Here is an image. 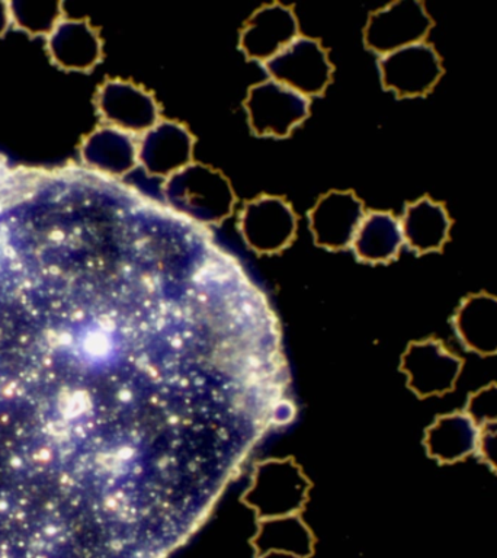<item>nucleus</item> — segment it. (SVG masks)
I'll use <instances>...</instances> for the list:
<instances>
[{"label":"nucleus","instance_id":"obj_1","mask_svg":"<svg viewBox=\"0 0 497 558\" xmlns=\"http://www.w3.org/2000/svg\"><path fill=\"white\" fill-rule=\"evenodd\" d=\"M282 335L194 262L0 282V558H166L294 422Z\"/></svg>","mask_w":497,"mask_h":558},{"label":"nucleus","instance_id":"obj_2","mask_svg":"<svg viewBox=\"0 0 497 558\" xmlns=\"http://www.w3.org/2000/svg\"><path fill=\"white\" fill-rule=\"evenodd\" d=\"M163 198L174 213L204 227L220 225L235 205L229 179L220 170L195 161L166 179Z\"/></svg>","mask_w":497,"mask_h":558},{"label":"nucleus","instance_id":"obj_3","mask_svg":"<svg viewBox=\"0 0 497 558\" xmlns=\"http://www.w3.org/2000/svg\"><path fill=\"white\" fill-rule=\"evenodd\" d=\"M310 104V98L268 78L248 89L244 109L257 137L287 138L307 120Z\"/></svg>","mask_w":497,"mask_h":558},{"label":"nucleus","instance_id":"obj_4","mask_svg":"<svg viewBox=\"0 0 497 558\" xmlns=\"http://www.w3.org/2000/svg\"><path fill=\"white\" fill-rule=\"evenodd\" d=\"M434 20L419 0H397L371 13L364 29L365 46L379 57L426 41Z\"/></svg>","mask_w":497,"mask_h":558},{"label":"nucleus","instance_id":"obj_5","mask_svg":"<svg viewBox=\"0 0 497 558\" xmlns=\"http://www.w3.org/2000/svg\"><path fill=\"white\" fill-rule=\"evenodd\" d=\"M383 87L397 98H421L435 89L444 76L439 52L423 41L379 57Z\"/></svg>","mask_w":497,"mask_h":558},{"label":"nucleus","instance_id":"obj_6","mask_svg":"<svg viewBox=\"0 0 497 558\" xmlns=\"http://www.w3.org/2000/svg\"><path fill=\"white\" fill-rule=\"evenodd\" d=\"M95 107L105 125L140 137L161 120L155 95L124 78H107L96 90Z\"/></svg>","mask_w":497,"mask_h":558},{"label":"nucleus","instance_id":"obj_7","mask_svg":"<svg viewBox=\"0 0 497 558\" xmlns=\"http://www.w3.org/2000/svg\"><path fill=\"white\" fill-rule=\"evenodd\" d=\"M264 65L269 78L305 98L325 94L334 74L326 48L317 39L303 35Z\"/></svg>","mask_w":497,"mask_h":558},{"label":"nucleus","instance_id":"obj_8","mask_svg":"<svg viewBox=\"0 0 497 558\" xmlns=\"http://www.w3.org/2000/svg\"><path fill=\"white\" fill-rule=\"evenodd\" d=\"M299 217L281 196L260 195L244 204L239 230L244 242L260 255H275L295 239Z\"/></svg>","mask_w":497,"mask_h":558},{"label":"nucleus","instance_id":"obj_9","mask_svg":"<svg viewBox=\"0 0 497 558\" xmlns=\"http://www.w3.org/2000/svg\"><path fill=\"white\" fill-rule=\"evenodd\" d=\"M461 369V357L434 338L410 343L401 357V371L408 375V386L422 399L448 395L456 388Z\"/></svg>","mask_w":497,"mask_h":558},{"label":"nucleus","instance_id":"obj_10","mask_svg":"<svg viewBox=\"0 0 497 558\" xmlns=\"http://www.w3.org/2000/svg\"><path fill=\"white\" fill-rule=\"evenodd\" d=\"M365 214L364 203L355 192H327L308 211L314 242L329 251L351 247Z\"/></svg>","mask_w":497,"mask_h":558},{"label":"nucleus","instance_id":"obj_11","mask_svg":"<svg viewBox=\"0 0 497 558\" xmlns=\"http://www.w3.org/2000/svg\"><path fill=\"white\" fill-rule=\"evenodd\" d=\"M300 37L294 9L279 2L257 9L240 34V50L247 59L272 60Z\"/></svg>","mask_w":497,"mask_h":558},{"label":"nucleus","instance_id":"obj_12","mask_svg":"<svg viewBox=\"0 0 497 558\" xmlns=\"http://www.w3.org/2000/svg\"><path fill=\"white\" fill-rule=\"evenodd\" d=\"M194 144L185 124L161 118L138 140V165L151 177L168 179L192 163Z\"/></svg>","mask_w":497,"mask_h":558},{"label":"nucleus","instance_id":"obj_13","mask_svg":"<svg viewBox=\"0 0 497 558\" xmlns=\"http://www.w3.org/2000/svg\"><path fill=\"white\" fill-rule=\"evenodd\" d=\"M47 51L57 68L89 72L102 60L104 43L89 20H61L47 37Z\"/></svg>","mask_w":497,"mask_h":558},{"label":"nucleus","instance_id":"obj_14","mask_svg":"<svg viewBox=\"0 0 497 558\" xmlns=\"http://www.w3.org/2000/svg\"><path fill=\"white\" fill-rule=\"evenodd\" d=\"M81 159L95 172L121 178L138 165V142L135 135L104 124L83 137Z\"/></svg>","mask_w":497,"mask_h":558},{"label":"nucleus","instance_id":"obj_15","mask_svg":"<svg viewBox=\"0 0 497 558\" xmlns=\"http://www.w3.org/2000/svg\"><path fill=\"white\" fill-rule=\"evenodd\" d=\"M400 225L405 246L416 255H427L443 251L451 235L452 218L445 204L425 195L405 205Z\"/></svg>","mask_w":497,"mask_h":558},{"label":"nucleus","instance_id":"obj_16","mask_svg":"<svg viewBox=\"0 0 497 558\" xmlns=\"http://www.w3.org/2000/svg\"><path fill=\"white\" fill-rule=\"evenodd\" d=\"M452 327L469 351L497 355V295L477 292L465 296L453 313Z\"/></svg>","mask_w":497,"mask_h":558},{"label":"nucleus","instance_id":"obj_17","mask_svg":"<svg viewBox=\"0 0 497 558\" xmlns=\"http://www.w3.org/2000/svg\"><path fill=\"white\" fill-rule=\"evenodd\" d=\"M480 427L465 412L443 414L426 429L427 456L439 464H456L477 452Z\"/></svg>","mask_w":497,"mask_h":558},{"label":"nucleus","instance_id":"obj_18","mask_svg":"<svg viewBox=\"0 0 497 558\" xmlns=\"http://www.w3.org/2000/svg\"><path fill=\"white\" fill-rule=\"evenodd\" d=\"M403 246L400 218L390 211H366L351 247L364 264L378 265L397 259Z\"/></svg>","mask_w":497,"mask_h":558},{"label":"nucleus","instance_id":"obj_19","mask_svg":"<svg viewBox=\"0 0 497 558\" xmlns=\"http://www.w3.org/2000/svg\"><path fill=\"white\" fill-rule=\"evenodd\" d=\"M313 544L312 532L299 514L262 519L253 539L257 558H308Z\"/></svg>","mask_w":497,"mask_h":558},{"label":"nucleus","instance_id":"obj_20","mask_svg":"<svg viewBox=\"0 0 497 558\" xmlns=\"http://www.w3.org/2000/svg\"><path fill=\"white\" fill-rule=\"evenodd\" d=\"M8 4L11 22L34 37H48L63 20L60 0H12Z\"/></svg>","mask_w":497,"mask_h":558},{"label":"nucleus","instance_id":"obj_21","mask_svg":"<svg viewBox=\"0 0 497 558\" xmlns=\"http://www.w3.org/2000/svg\"><path fill=\"white\" fill-rule=\"evenodd\" d=\"M465 413L475 425L482 429L484 426L497 423V383L480 388L466 401Z\"/></svg>","mask_w":497,"mask_h":558},{"label":"nucleus","instance_id":"obj_22","mask_svg":"<svg viewBox=\"0 0 497 558\" xmlns=\"http://www.w3.org/2000/svg\"><path fill=\"white\" fill-rule=\"evenodd\" d=\"M477 452L480 458L497 473V423L480 429Z\"/></svg>","mask_w":497,"mask_h":558},{"label":"nucleus","instance_id":"obj_23","mask_svg":"<svg viewBox=\"0 0 497 558\" xmlns=\"http://www.w3.org/2000/svg\"><path fill=\"white\" fill-rule=\"evenodd\" d=\"M11 24V13H9L8 2L0 0V37L7 33L8 26Z\"/></svg>","mask_w":497,"mask_h":558}]
</instances>
